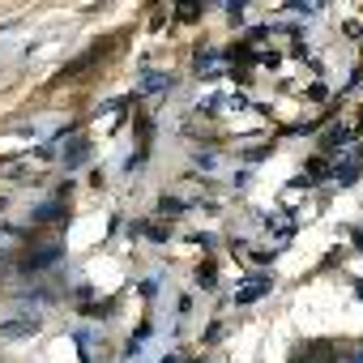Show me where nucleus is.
Here are the masks:
<instances>
[{
    "label": "nucleus",
    "mask_w": 363,
    "mask_h": 363,
    "mask_svg": "<svg viewBox=\"0 0 363 363\" xmlns=\"http://www.w3.org/2000/svg\"><path fill=\"white\" fill-rule=\"evenodd\" d=\"M210 65H218V56L214 52H197V69H210Z\"/></svg>",
    "instance_id": "7"
},
{
    "label": "nucleus",
    "mask_w": 363,
    "mask_h": 363,
    "mask_svg": "<svg viewBox=\"0 0 363 363\" xmlns=\"http://www.w3.org/2000/svg\"><path fill=\"white\" fill-rule=\"evenodd\" d=\"M26 329H39V320H18V325H0V337H9V333H26Z\"/></svg>",
    "instance_id": "4"
},
{
    "label": "nucleus",
    "mask_w": 363,
    "mask_h": 363,
    "mask_svg": "<svg viewBox=\"0 0 363 363\" xmlns=\"http://www.w3.org/2000/svg\"><path fill=\"white\" fill-rule=\"evenodd\" d=\"M171 86H175V77H171V73H150L141 90H145V94H162V90H171Z\"/></svg>",
    "instance_id": "2"
},
{
    "label": "nucleus",
    "mask_w": 363,
    "mask_h": 363,
    "mask_svg": "<svg viewBox=\"0 0 363 363\" xmlns=\"http://www.w3.org/2000/svg\"><path fill=\"white\" fill-rule=\"evenodd\" d=\"M197 282H201L206 291H214V265H206V269H197Z\"/></svg>",
    "instance_id": "6"
},
{
    "label": "nucleus",
    "mask_w": 363,
    "mask_h": 363,
    "mask_svg": "<svg viewBox=\"0 0 363 363\" xmlns=\"http://www.w3.org/2000/svg\"><path fill=\"white\" fill-rule=\"evenodd\" d=\"M60 214H65V206H60V201H48V206H39V210H35V218H39V223H56Z\"/></svg>",
    "instance_id": "3"
},
{
    "label": "nucleus",
    "mask_w": 363,
    "mask_h": 363,
    "mask_svg": "<svg viewBox=\"0 0 363 363\" xmlns=\"http://www.w3.org/2000/svg\"><path fill=\"white\" fill-rule=\"evenodd\" d=\"M269 286H274V278H269V274H252V278L244 282V291H235V303H252V299L269 295Z\"/></svg>",
    "instance_id": "1"
},
{
    "label": "nucleus",
    "mask_w": 363,
    "mask_h": 363,
    "mask_svg": "<svg viewBox=\"0 0 363 363\" xmlns=\"http://www.w3.org/2000/svg\"><path fill=\"white\" fill-rule=\"evenodd\" d=\"M86 154H90V145H86V141H77V145L69 150V158H65V162H69V167H77V162H86Z\"/></svg>",
    "instance_id": "5"
},
{
    "label": "nucleus",
    "mask_w": 363,
    "mask_h": 363,
    "mask_svg": "<svg viewBox=\"0 0 363 363\" xmlns=\"http://www.w3.org/2000/svg\"><path fill=\"white\" fill-rule=\"evenodd\" d=\"M346 363H363V346H359V350H350V354H346Z\"/></svg>",
    "instance_id": "8"
}]
</instances>
